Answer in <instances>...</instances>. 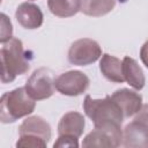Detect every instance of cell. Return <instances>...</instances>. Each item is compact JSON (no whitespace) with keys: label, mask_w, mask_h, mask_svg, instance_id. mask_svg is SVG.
<instances>
[{"label":"cell","mask_w":148,"mask_h":148,"mask_svg":"<svg viewBox=\"0 0 148 148\" xmlns=\"http://www.w3.org/2000/svg\"><path fill=\"white\" fill-rule=\"evenodd\" d=\"M27 54L22 40L16 37H12L2 44L0 50L2 83L13 82L17 75L25 74L30 69V61Z\"/></svg>","instance_id":"6da1fadb"},{"label":"cell","mask_w":148,"mask_h":148,"mask_svg":"<svg viewBox=\"0 0 148 148\" xmlns=\"http://www.w3.org/2000/svg\"><path fill=\"white\" fill-rule=\"evenodd\" d=\"M36 102L28 94L25 87L7 91L0 99V120L3 124L14 123L35 111Z\"/></svg>","instance_id":"7a4b0ae2"},{"label":"cell","mask_w":148,"mask_h":148,"mask_svg":"<svg viewBox=\"0 0 148 148\" xmlns=\"http://www.w3.org/2000/svg\"><path fill=\"white\" fill-rule=\"evenodd\" d=\"M82 108L86 116L89 117L94 123L95 127L105 124L121 125L125 118L119 105L109 95L103 99H94L90 95H87Z\"/></svg>","instance_id":"3957f363"},{"label":"cell","mask_w":148,"mask_h":148,"mask_svg":"<svg viewBox=\"0 0 148 148\" xmlns=\"http://www.w3.org/2000/svg\"><path fill=\"white\" fill-rule=\"evenodd\" d=\"M20 139L16 147L46 148L52 136L50 124L39 116L28 117L18 127Z\"/></svg>","instance_id":"277c9868"},{"label":"cell","mask_w":148,"mask_h":148,"mask_svg":"<svg viewBox=\"0 0 148 148\" xmlns=\"http://www.w3.org/2000/svg\"><path fill=\"white\" fill-rule=\"evenodd\" d=\"M120 145H123V131L121 125L118 124H105L96 126L84 136L82 141V147L116 148Z\"/></svg>","instance_id":"5b68a950"},{"label":"cell","mask_w":148,"mask_h":148,"mask_svg":"<svg viewBox=\"0 0 148 148\" xmlns=\"http://www.w3.org/2000/svg\"><path fill=\"white\" fill-rule=\"evenodd\" d=\"M28 94L35 101H42L51 97L56 89V79L50 68L40 67L30 75L25 83Z\"/></svg>","instance_id":"8992f818"},{"label":"cell","mask_w":148,"mask_h":148,"mask_svg":"<svg viewBox=\"0 0 148 148\" xmlns=\"http://www.w3.org/2000/svg\"><path fill=\"white\" fill-rule=\"evenodd\" d=\"M102 57V49L99 44L90 38H81L72 43L69 46L67 58L72 65L88 66L97 61Z\"/></svg>","instance_id":"52a82bcc"},{"label":"cell","mask_w":148,"mask_h":148,"mask_svg":"<svg viewBox=\"0 0 148 148\" xmlns=\"http://www.w3.org/2000/svg\"><path fill=\"white\" fill-rule=\"evenodd\" d=\"M90 80L81 71H68L56 77V89L66 96H79L87 91Z\"/></svg>","instance_id":"ba28073f"},{"label":"cell","mask_w":148,"mask_h":148,"mask_svg":"<svg viewBox=\"0 0 148 148\" xmlns=\"http://www.w3.org/2000/svg\"><path fill=\"white\" fill-rule=\"evenodd\" d=\"M15 17L22 28L29 30L38 29L44 21L42 9L32 2H23L18 5L15 12Z\"/></svg>","instance_id":"9c48e42d"},{"label":"cell","mask_w":148,"mask_h":148,"mask_svg":"<svg viewBox=\"0 0 148 148\" xmlns=\"http://www.w3.org/2000/svg\"><path fill=\"white\" fill-rule=\"evenodd\" d=\"M111 97L119 105L125 118H130L136 114L142 106V96L139 92L130 90L127 88L116 90L111 95Z\"/></svg>","instance_id":"30bf717a"},{"label":"cell","mask_w":148,"mask_h":148,"mask_svg":"<svg viewBox=\"0 0 148 148\" xmlns=\"http://www.w3.org/2000/svg\"><path fill=\"white\" fill-rule=\"evenodd\" d=\"M123 146L126 148H148V127L133 119L123 131Z\"/></svg>","instance_id":"8fae6325"},{"label":"cell","mask_w":148,"mask_h":148,"mask_svg":"<svg viewBox=\"0 0 148 148\" xmlns=\"http://www.w3.org/2000/svg\"><path fill=\"white\" fill-rule=\"evenodd\" d=\"M84 117L76 111L65 113L58 124V135H71L80 138L84 131Z\"/></svg>","instance_id":"7c38bea8"},{"label":"cell","mask_w":148,"mask_h":148,"mask_svg":"<svg viewBox=\"0 0 148 148\" xmlns=\"http://www.w3.org/2000/svg\"><path fill=\"white\" fill-rule=\"evenodd\" d=\"M99 71L102 72L103 76L111 82L121 83L125 81L123 74V60L118 59L114 56L104 53L101 57Z\"/></svg>","instance_id":"4fadbf2b"},{"label":"cell","mask_w":148,"mask_h":148,"mask_svg":"<svg viewBox=\"0 0 148 148\" xmlns=\"http://www.w3.org/2000/svg\"><path fill=\"white\" fill-rule=\"evenodd\" d=\"M123 74L125 81L135 90H141L145 87L146 79L142 68L139 66L136 60L128 56L123 59Z\"/></svg>","instance_id":"5bb4252c"},{"label":"cell","mask_w":148,"mask_h":148,"mask_svg":"<svg viewBox=\"0 0 148 148\" xmlns=\"http://www.w3.org/2000/svg\"><path fill=\"white\" fill-rule=\"evenodd\" d=\"M50 12L58 17H71L81 10V0H47Z\"/></svg>","instance_id":"9a60e30c"},{"label":"cell","mask_w":148,"mask_h":148,"mask_svg":"<svg viewBox=\"0 0 148 148\" xmlns=\"http://www.w3.org/2000/svg\"><path fill=\"white\" fill-rule=\"evenodd\" d=\"M116 6V0H81V10L87 16L101 17L109 14Z\"/></svg>","instance_id":"2e32d148"},{"label":"cell","mask_w":148,"mask_h":148,"mask_svg":"<svg viewBox=\"0 0 148 148\" xmlns=\"http://www.w3.org/2000/svg\"><path fill=\"white\" fill-rule=\"evenodd\" d=\"M13 37V25L6 14H1V37L0 42L3 44Z\"/></svg>","instance_id":"e0dca14e"},{"label":"cell","mask_w":148,"mask_h":148,"mask_svg":"<svg viewBox=\"0 0 148 148\" xmlns=\"http://www.w3.org/2000/svg\"><path fill=\"white\" fill-rule=\"evenodd\" d=\"M54 148L58 147H79V138L75 136H71V135H59L58 140L53 143Z\"/></svg>","instance_id":"ac0fdd59"},{"label":"cell","mask_w":148,"mask_h":148,"mask_svg":"<svg viewBox=\"0 0 148 148\" xmlns=\"http://www.w3.org/2000/svg\"><path fill=\"white\" fill-rule=\"evenodd\" d=\"M134 119L140 121L141 124H143L146 127H148V104H145L141 106V109L139 110V112L136 113Z\"/></svg>","instance_id":"d6986e66"},{"label":"cell","mask_w":148,"mask_h":148,"mask_svg":"<svg viewBox=\"0 0 148 148\" xmlns=\"http://www.w3.org/2000/svg\"><path fill=\"white\" fill-rule=\"evenodd\" d=\"M140 59L142 61V64L148 68V40L143 43V45L141 46L140 50Z\"/></svg>","instance_id":"ffe728a7"}]
</instances>
